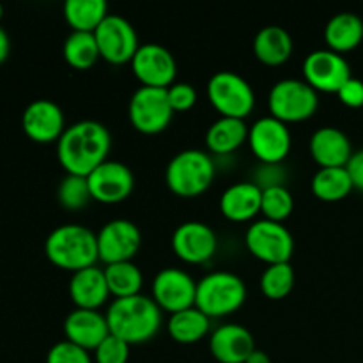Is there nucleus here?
Masks as SVG:
<instances>
[{"mask_svg": "<svg viewBox=\"0 0 363 363\" xmlns=\"http://www.w3.org/2000/svg\"><path fill=\"white\" fill-rule=\"evenodd\" d=\"M112 135L105 124L85 119L71 124L57 140V158L67 174L87 177L108 160Z\"/></svg>", "mask_w": 363, "mask_h": 363, "instance_id": "obj_1", "label": "nucleus"}, {"mask_svg": "<svg viewBox=\"0 0 363 363\" xmlns=\"http://www.w3.org/2000/svg\"><path fill=\"white\" fill-rule=\"evenodd\" d=\"M105 315L110 333L130 346L151 340L162 328L163 319L162 308L145 294L116 298Z\"/></svg>", "mask_w": 363, "mask_h": 363, "instance_id": "obj_2", "label": "nucleus"}, {"mask_svg": "<svg viewBox=\"0 0 363 363\" xmlns=\"http://www.w3.org/2000/svg\"><path fill=\"white\" fill-rule=\"evenodd\" d=\"M45 254L52 264L67 272L94 266L99 259L98 234L82 223L55 227L45 241Z\"/></svg>", "mask_w": 363, "mask_h": 363, "instance_id": "obj_3", "label": "nucleus"}, {"mask_svg": "<svg viewBox=\"0 0 363 363\" xmlns=\"http://www.w3.org/2000/svg\"><path fill=\"white\" fill-rule=\"evenodd\" d=\"M216 167L201 149H184L174 155L165 169V183L179 197H197L211 186Z\"/></svg>", "mask_w": 363, "mask_h": 363, "instance_id": "obj_4", "label": "nucleus"}, {"mask_svg": "<svg viewBox=\"0 0 363 363\" xmlns=\"http://www.w3.org/2000/svg\"><path fill=\"white\" fill-rule=\"evenodd\" d=\"M247 300V286L243 279L233 272H211L197 282L195 307L208 318H223L234 314Z\"/></svg>", "mask_w": 363, "mask_h": 363, "instance_id": "obj_5", "label": "nucleus"}, {"mask_svg": "<svg viewBox=\"0 0 363 363\" xmlns=\"http://www.w3.org/2000/svg\"><path fill=\"white\" fill-rule=\"evenodd\" d=\"M268 106L272 116L282 123H300L314 116L318 110V91L305 80L282 78L269 89Z\"/></svg>", "mask_w": 363, "mask_h": 363, "instance_id": "obj_6", "label": "nucleus"}, {"mask_svg": "<svg viewBox=\"0 0 363 363\" xmlns=\"http://www.w3.org/2000/svg\"><path fill=\"white\" fill-rule=\"evenodd\" d=\"M208 99L222 117L245 119L255 106V92L241 74L234 71H216L208 80Z\"/></svg>", "mask_w": 363, "mask_h": 363, "instance_id": "obj_7", "label": "nucleus"}, {"mask_svg": "<svg viewBox=\"0 0 363 363\" xmlns=\"http://www.w3.org/2000/svg\"><path fill=\"white\" fill-rule=\"evenodd\" d=\"M250 254L266 264L289 262L294 252V238L284 223L272 220H255L245 234Z\"/></svg>", "mask_w": 363, "mask_h": 363, "instance_id": "obj_8", "label": "nucleus"}, {"mask_svg": "<svg viewBox=\"0 0 363 363\" xmlns=\"http://www.w3.org/2000/svg\"><path fill=\"white\" fill-rule=\"evenodd\" d=\"M130 121L137 131L144 135H156L167 130L172 121L174 110L169 101L167 89L140 85L133 92L128 105Z\"/></svg>", "mask_w": 363, "mask_h": 363, "instance_id": "obj_9", "label": "nucleus"}, {"mask_svg": "<svg viewBox=\"0 0 363 363\" xmlns=\"http://www.w3.org/2000/svg\"><path fill=\"white\" fill-rule=\"evenodd\" d=\"M94 35L98 41L99 55L110 64L131 62L140 46L137 30L121 14L108 13V16L94 30Z\"/></svg>", "mask_w": 363, "mask_h": 363, "instance_id": "obj_10", "label": "nucleus"}, {"mask_svg": "<svg viewBox=\"0 0 363 363\" xmlns=\"http://www.w3.org/2000/svg\"><path fill=\"white\" fill-rule=\"evenodd\" d=\"M248 145L264 165H279L291 151V131L286 123L273 116L259 117L248 128Z\"/></svg>", "mask_w": 363, "mask_h": 363, "instance_id": "obj_11", "label": "nucleus"}, {"mask_svg": "<svg viewBox=\"0 0 363 363\" xmlns=\"http://www.w3.org/2000/svg\"><path fill=\"white\" fill-rule=\"evenodd\" d=\"M130 64L137 80L147 87L169 89L176 80V59L160 43H142Z\"/></svg>", "mask_w": 363, "mask_h": 363, "instance_id": "obj_12", "label": "nucleus"}, {"mask_svg": "<svg viewBox=\"0 0 363 363\" xmlns=\"http://www.w3.org/2000/svg\"><path fill=\"white\" fill-rule=\"evenodd\" d=\"M351 74L350 62L330 48L314 50L303 60V80L319 92H339Z\"/></svg>", "mask_w": 363, "mask_h": 363, "instance_id": "obj_13", "label": "nucleus"}, {"mask_svg": "<svg viewBox=\"0 0 363 363\" xmlns=\"http://www.w3.org/2000/svg\"><path fill=\"white\" fill-rule=\"evenodd\" d=\"M197 282L188 272L181 268H163L152 280V300L162 311L179 312L195 307Z\"/></svg>", "mask_w": 363, "mask_h": 363, "instance_id": "obj_14", "label": "nucleus"}, {"mask_svg": "<svg viewBox=\"0 0 363 363\" xmlns=\"http://www.w3.org/2000/svg\"><path fill=\"white\" fill-rule=\"evenodd\" d=\"M92 201L103 204H119L126 201L135 186V177L130 167L117 160H105L87 176Z\"/></svg>", "mask_w": 363, "mask_h": 363, "instance_id": "obj_15", "label": "nucleus"}, {"mask_svg": "<svg viewBox=\"0 0 363 363\" xmlns=\"http://www.w3.org/2000/svg\"><path fill=\"white\" fill-rule=\"evenodd\" d=\"M140 247L142 233L131 220H110L98 233L99 259L106 264L133 261Z\"/></svg>", "mask_w": 363, "mask_h": 363, "instance_id": "obj_16", "label": "nucleus"}, {"mask_svg": "<svg viewBox=\"0 0 363 363\" xmlns=\"http://www.w3.org/2000/svg\"><path fill=\"white\" fill-rule=\"evenodd\" d=\"M218 240L208 223L190 220L176 227L172 234V250L188 264H204L215 255Z\"/></svg>", "mask_w": 363, "mask_h": 363, "instance_id": "obj_17", "label": "nucleus"}, {"mask_svg": "<svg viewBox=\"0 0 363 363\" xmlns=\"http://www.w3.org/2000/svg\"><path fill=\"white\" fill-rule=\"evenodd\" d=\"M25 135L38 144L57 142L66 130L64 112L52 99H34L21 116Z\"/></svg>", "mask_w": 363, "mask_h": 363, "instance_id": "obj_18", "label": "nucleus"}, {"mask_svg": "<svg viewBox=\"0 0 363 363\" xmlns=\"http://www.w3.org/2000/svg\"><path fill=\"white\" fill-rule=\"evenodd\" d=\"M64 335L69 342L87 351H94L110 335L106 315L99 311L74 308L64 319Z\"/></svg>", "mask_w": 363, "mask_h": 363, "instance_id": "obj_19", "label": "nucleus"}, {"mask_svg": "<svg viewBox=\"0 0 363 363\" xmlns=\"http://www.w3.org/2000/svg\"><path fill=\"white\" fill-rule=\"evenodd\" d=\"M209 350L220 363H245L255 351V340L247 326L229 323L211 333Z\"/></svg>", "mask_w": 363, "mask_h": 363, "instance_id": "obj_20", "label": "nucleus"}, {"mask_svg": "<svg viewBox=\"0 0 363 363\" xmlns=\"http://www.w3.org/2000/svg\"><path fill=\"white\" fill-rule=\"evenodd\" d=\"M308 149L321 169L346 167L354 152L350 137L335 126H323L315 130L308 142Z\"/></svg>", "mask_w": 363, "mask_h": 363, "instance_id": "obj_21", "label": "nucleus"}, {"mask_svg": "<svg viewBox=\"0 0 363 363\" xmlns=\"http://www.w3.org/2000/svg\"><path fill=\"white\" fill-rule=\"evenodd\" d=\"M110 296L108 284H106L105 269L98 266L78 269L71 275L69 298L77 308L98 311Z\"/></svg>", "mask_w": 363, "mask_h": 363, "instance_id": "obj_22", "label": "nucleus"}, {"mask_svg": "<svg viewBox=\"0 0 363 363\" xmlns=\"http://www.w3.org/2000/svg\"><path fill=\"white\" fill-rule=\"evenodd\" d=\"M262 188L254 181H241L225 188L220 197V211L230 222H248L261 213Z\"/></svg>", "mask_w": 363, "mask_h": 363, "instance_id": "obj_23", "label": "nucleus"}, {"mask_svg": "<svg viewBox=\"0 0 363 363\" xmlns=\"http://www.w3.org/2000/svg\"><path fill=\"white\" fill-rule=\"evenodd\" d=\"M294 43L287 28L280 25H266L255 34L254 53L266 66H280L293 53Z\"/></svg>", "mask_w": 363, "mask_h": 363, "instance_id": "obj_24", "label": "nucleus"}, {"mask_svg": "<svg viewBox=\"0 0 363 363\" xmlns=\"http://www.w3.org/2000/svg\"><path fill=\"white\" fill-rule=\"evenodd\" d=\"M325 41L330 50L346 53L363 41V20L354 13L333 14L325 27Z\"/></svg>", "mask_w": 363, "mask_h": 363, "instance_id": "obj_25", "label": "nucleus"}, {"mask_svg": "<svg viewBox=\"0 0 363 363\" xmlns=\"http://www.w3.org/2000/svg\"><path fill=\"white\" fill-rule=\"evenodd\" d=\"M247 140L248 126L245 119L238 117H220L206 131V145L213 155H229Z\"/></svg>", "mask_w": 363, "mask_h": 363, "instance_id": "obj_26", "label": "nucleus"}, {"mask_svg": "<svg viewBox=\"0 0 363 363\" xmlns=\"http://www.w3.org/2000/svg\"><path fill=\"white\" fill-rule=\"evenodd\" d=\"M209 328H211V318H208L197 307L184 308V311L170 314L169 333L179 344L199 342L208 335Z\"/></svg>", "mask_w": 363, "mask_h": 363, "instance_id": "obj_27", "label": "nucleus"}, {"mask_svg": "<svg viewBox=\"0 0 363 363\" xmlns=\"http://www.w3.org/2000/svg\"><path fill=\"white\" fill-rule=\"evenodd\" d=\"M312 191L319 201L339 202L346 199L353 188L350 172L346 167H328L319 169L312 177Z\"/></svg>", "mask_w": 363, "mask_h": 363, "instance_id": "obj_28", "label": "nucleus"}, {"mask_svg": "<svg viewBox=\"0 0 363 363\" xmlns=\"http://www.w3.org/2000/svg\"><path fill=\"white\" fill-rule=\"evenodd\" d=\"M108 16L105 0H66L64 18L73 30L94 32Z\"/></svg>", "mask_w": 363, "mask_h": 363, "instance_id": "obj_29", "label": "nucleus"}, {"mask_svg": "<svg viewBox=\"0 0 363 363\" xmlns=\"http://www.w3.org/2000/svg\"><path fill=\"white\" fill-rule=\"evenodd\" d=\"M64 60L74 69H89L101 59L94 32L73 30L62 46Z\"/></svg>", "mask_w": 363, "mask_h": 363, "instance_id": "obj_30", "label": "nucleus"}, {"mask_svg": "<svg viewBox=\"0 0 363 363\" xmlns=\"http://www.w3.org/2000/svg\"><path fill=\"white\" fill-rule=\"evenodd\" d=\"M103 269H105L106 284L112 296L128 298L140 294L144 275L133 261L113 262V264H106V268Z\"/></svg>", "mask_w": 363, "mask_h": 363, "instance_id": "obj_31", "label": "nucleus"}, {"mask_svg": "<svg viewBox=\"0 0 363 363\" xmlns=\"http://www.w3.org/2000/svg\"><path fill=\"white\" fill-rule=\"evenodd\" d=\"M262 294L269 300H282L293 291L294 287V269L291 262H279L268 264L261 275Z\"/></svg>", "mask_w": 363, "mask_h": 363, "instance_id": "obj_32", "label": "nucleus"}, {"mask_svg": "<svg viewBox=\"0 0 363 363\" xmlns=\"http://www.w3.org/2000/svg\"><path fill=\"white\" fill-rule=\"evenodd\" d=\"M294 209V197L284 184L262 188L261 213L266 220L284 223Z\"/></svg>", "mask_w": 363, "mask_h": 363, "instance_id": "obj_33", "label": "nucleus"}, {"mask_svg": "<svg viewBox=\"0 0 363 363\" xmlns=\"http://www.w3.org/2000/svg\"><path fill=\"white\" fill-rule=\"evenodd\" d=\"M57 199H59L60 206L69 209V211H77V209L85 208L92 201L87 177L67 174L60 181L59 188H57Z\"/></svg>", "mask_w": 363, "mask_h": 363, "instance_id": "obj_34", "label": "nucleus"}, {"mask_svg": "<svg viewBox=\"0 0 363 363\" xmlns=\"http://www.w3.org/2000/svg\"><path fill=\"white\" fill-rule=\"evenodd\" d=\"M46 363H94L87 350L69 342V340H60L50 347L46 354Z\"/></svg>", "mask_w": 363, "mask_h": 363, "instance_id": "obj_35", "label": "nucleus"}, {"mask_svg": "<svg viewBox=\"0 0 363 363\" xmlns=\"http://www.w3.org/2000/svg\"><path fill=\"white\" fill-rule=\"evenodd\" d=\"M130 358V344L110 333L94 350L96 363H128Z\"/></svg>", "mask_w": 363, "mask_h": 363, "instance_id": "obj_36", "label": "nucleus"}, {"mask_svg": "<svg viewBox=\"0 0 363 363\" xmlns=\"http://www.w3.org/2000/svg\"><path fill=\"white\" fill-rule=\"evenodd\" d=\"M167 92L174 112H186L197 103V91L188 82H174Z\"/></svg>", "mask_w": 363, "mask_h": 363, "instance_id": "obj_37", "label": "nucleus"}, {"mask_svg": "<svg viewBox=\"0 0 363 363\" xmlns=\"http://www.w3.org/2000/svg\"><path fill=\"white\" fill-rule=\"evenodd\" d=\"M340 103L350 108H362L363 106V80L351 77L337 92Z\"/></svg>", "mask_w": 363, "mask_h": 363, "instance_id": "obj_38", "label": "nucleus"}, {"mask_svg": "<svg viewBox=\"0 0 363 363\" xmlns=\"http://www.w3.org/2000/svg\"><path fill=\"white\" fill-rule=\"evenodd\" d=\"M346 169L350 172L351 181H353L354 190L363 191V149L353 152L351 160L347 162Z\"/></svg>", "mask_w": 363, "mask_h": 363, "instance_id": "obj_39", "label": "nucleus"}, {"mask_svg": "<svg viewBox=\"0 0 363 363\" xmlns=\"http://www.w3.org/2000/svg\"><path fill=\"white\" fill-rule=\"evenodd\" d=\"M9 50H11L9 35H7L6 28H2V25H0V64L9 57Z\"/></svg>", "mask_w": 363, "mask_h": 363, "instance_id": "obj_40", "label": "nucleus"}, {"mask_svg": "<svg viewBox=\"0 0 363 363\" xmlns=\"http://www.w3.org/2000/svg\"><path fill=\"white\" fill-rule=\"evenodd\" d=\"M245 363H272V360H269V357L264 353V351H261L255 347L254 353L247 358V362Z\"/></svg>", "mask_w": 363, "mask_h": 363, "instance_id": "obj_41", "label": "nucleus"}, {"mask_svg": "<svg viewBox=\"0 0 363 363\" xmlns=\"http://www.w3.org/2000/svg\"><path fill=\"white\" fill-rule=\"evenodd\" d=\"M2 14H4V7H2V4H0V20H2Z\"/></svg>", "mask_w": 363, "mask_h": 363, "instance_id": "obj_42", "label": "nucleus"}]
</instances>
